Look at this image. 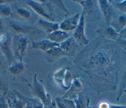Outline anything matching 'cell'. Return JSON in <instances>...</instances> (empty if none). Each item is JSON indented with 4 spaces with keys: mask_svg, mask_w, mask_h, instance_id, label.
I'll use <instances>...</instances> for the list:
<instances>
[{
    "mask_svg": "<svg viewBox=\"0 0 126 108\" xmlns=\"http://www.w3.org/2000/svg\"><path fill=\"white\" fill-rule=\"evenodd\" d=\"M111 41L100 40L91 43L75 60L88 84L98 93L114 90L117 87L119 55Z\"/></svg>",
    "mask_w": 126,
    "mask_h": 108,
    "instance_id": "obj_1",
    "label": "cell"
},
{
    "mask_svg": "<svg viewBox=\"0 0 126 108\" xmlns=\"http://www.w3.org/2000/svg\"><path fill=\"white\" fill-rule=\"evenodd\" d=\"M79 3L83 7V12L90 18L92 21L97 20L99 18V11L96 0H73Z\"/></svg>",
    "mask_w": 126,
    "mask_h": 108,
    "instance_id": "obj_2",
    "label": "cell"
},
{
    "mask_svg": "<svg viewBox=\"0 0 126 108\" xmlns=\"http://www.w3.org/2000/svg\"><path fill=\"white\" fill-rule=\"evenodd\" d=\"M85 18L84 13L82 11L80 17L78 25L74 30L73 38L78 44L88 45L89 40L86 38L85 34Z\"/></svg>",
    "mask_w": 126,
    "mask_h": 108,
    "instance_id": "obj_3",
    "label": "cell"
},
{
    "mask_svg": "<svg viewBox=\"0 0 126 108\" xmlns=\"http://www.w3.org/2000/svg\"><path fill=\"white\" fill-rule=\"evenodd\" d=\"M83 89V84L79 78L76 77L72 80L69 88L64 93L62 97L70 100L74 99Z\"/></svg>",
    "mask_w": 126,
    "mask_h": 108,
    "instance_id": "obj_4",
    "label": "cell"
},
{
    "mask_svg": "<svg viewBox=\"0 0 126 108\" xmlns=\"http://www.w3.org/2000/svg\"><path fill=\"white\" fill-rule=\"evenodd\" d=\"M28 4L30 5L33 10L38 14L44 17V18H46L50 20H51L53 21L55 19V16L54 15H52L48 12H47L46 10L48 11H53L52 7L51 5H49L47 8H45L43 7V6H42L41 4H40L36 2H34L32 0H30L28 2ZM51 13L54 14V12H51L50 11H48Z\"/></svg>",
    "mask_w": 126,
    "mask_h": 108,
    "instance_id": "obj_5",
    "label": "cell"
},
{
    "mask_svg": "<svg viewBox=\"0 0 126 108\" xmlns=\"http://www.w3.org/2000/svg\"><path fill=\"white\" fill-rule=\"evenodd\" d=\"M59 47L66 53L67 56H72L75 52L78 47V44L74 38L72 37L60 43Z\"/></svg>",
    "mask_w": 126,
    "mask_h": 108,
    "instance_id": "obj_6",
    "label": "cell"
},
{
    "mask_svg": "<svg viewBox=\"0 0 126 108\" xmlns=\"http://www.w3.org/2000/svg\"><path fill=\"white\" fill-rule=\"evenodd\" d=\"M28 43V40L24 36H19L16 39L14 44L15 53L20 61L25 52Z\"/></svg>",
    "mask_w": 126,
    "mask_h": 108,
    "instance_id": "obj_7",
    "label": "cell"
},
{
    "mask_svg": "<svg viewBox=\"0 0 126 108\" xmlns=\"http://www.w3.org/2000/svg\"><path fill=\"white\" fill-rule=\"evenodd\" d=\"M80 14L76 13L73 17L64 20L60 25L59 28L64 31L74 30L79 22Z\"/></svg>",
    "mask_w": 126,
    "mask_h": 108,
    "instance_id": "obj_8",
    "label": "cell"
},
{
    "mask_svg": "<svg viewBox=\"0 0 126 108\" xmlns=\"http://www.w3.org/2000/svg\"><path fill=\"white\" fill-rule=\"evenodd\" d=\"M11 38L8 34H4L0 37V49L3 54L7 58L9 62L11 61L10 49Z\"/></svg>",
    "mask_w": 126,
    "mask_h": 108,
    "instance_id": "obj_9",
    "label": "cell"
},
{
    "mask_svg": "<svg viewBox=\"0 0 126 108\" xmlns=\"http://www.w3.org/2000/svg\"><path fill=\"white\" fill-rule=\"evenodd\" d=\"M98 1L99 9L105 18L106 24L108 25L110 22V20L113 14V10L110 4V2H109V1L105 0H98Z\"/></svg>",
    "mask_w": 126,
    "mask_h": 108,
    "instance_id": "obj_10",
    "label": "cell"
},
{
    "mask_svg": "<svg viewBox=\"0 0 126 108\" xmlns=\"http://www.w3.org/2000/svg\"><path fill=\"white\" fill-rule=\"evenodd\" d=\"M69 38L68 34L62 30H57L49 34V40L52 42L60 44Z\"/></svg>",
    "mask_w": 126,
    "mask_h": 108,
    "instance_id": "obj_11",
    "label": "cell"
},
{
    "mask_svg": "<svg viewBox=\"0 0 126 108\" xmlns=\"http://www.w3.org/2000/svg\"><path fill=\"white\" fill-rule=\"evenodd\" d=\"M58 46H59V44L58 43L52 42L49 40H44L39 42H33L32 48L47 51L54 47Z\"/></svg>",
    "mask_w": 126,
    "mask_h": 108,
    "instance_id": "obj_12",
    "label": "cell"
},
{
    "mask_svg": "<svg viewBox=\"0 0 126 108\" xmlns=\"http://www.w3.org/2000/svg\"><path fill=\"white\" fill-rule=\"evenodd\" d=\"M73 101L77 108H91L89 106L90 99L84 94L79 93Z\"/></svg>",
    "mask_w": 126,
    "mask_h": 108,
    "instance_id": "obj_13",
    "label": "cell"
},
{
    "mask_svg": "<svg viewBox=\"0 0 126 108\" xmlns=\"http://www.w3.org/2000/svg\"><path fill=\"white\" fill-rule=\"evenodd\" d=\"M34 92L45 104L47 105L50 103V100L49 99L48 97L46 96L43 87L36 81H35V84L34 85Z\"/></svg>",
    "mask_w": 126,
    "mask_h": 108,
    "instance_id": "obj_14",
    "label": "cell"
},
{
    "mask_svg": "<svg viewBox=\"0 0 126 108\" xmlns=\"http://www.w3.org/2000/svg\"><path fill=\"white\" fill-rule=\"evenodd\" d=\"M67 68V67L63 68L59 70L55 73L54 75V78L57 83L62 89L65 90H67L68 89L67 87H66L64 83L65 74Z\"/></svg>",
    "mask_w": 126,
    "mask_h": 108,
    "instance_id": "obj_15",
    "label": "cell"
},
{
    "mask_svg": "<svg viewBox=\"0 0 126 108\" xmlns=\"http://www.w3.org/2000/svg\"><path fill=\"white\" fill-rule=\"evenodd\" d=\"M126 26V16L122 15L111 22V26L117 32H120Z\"/></svg>",
    "mask_w": 126,
    "mask_h": 108,
    "instance_id": "obj_16",
    "label": "cell"
},
{
    "mask_svg": "<svg viewBox=\"0 0 126 108\" xmlns=\"http://www.w3.org/2000/svg\"><path fill=\"white\" fill-rule=\"evenodd\" d=\"M55 102L58 108H77L73 100L58 97L56 98Z\"/></svg>",
    "mask_w": 126,
    "mask_h": 108,
    "instance_id": "obj_17",
    "label": "cell"
},
{
    "mask_svg": "<svg viewBox=\"0 0 126 108\" xmlns=\"http://www.w3.org/2000/svg\"><path fill=\"white\" fill-rule=\"evenodd\" d=\"M39 24L49 34L59 29V24L57 23L49 22L42 20H39Z\"/></svg>",
    "mask_w": 126,
    "mask_h": 108,
    "instance_id": "obj_18",
    "label": "cell"
},
{
    "mask_svg": "<svg viewBox=\"0 0 126 108\" xmlns=\"http://www.w3.org/2000/svg\"><path fill=\"white\" fill-rule=\"evenodd\" d=\"M118 32L111 26L108 27L104 32V36L110 41H116L118 38Z\"/></svg>",
    "mask_w": 126,
    "mask_h": 108,
    "instance_id": "obj_19",
    "label": "cell"
},
{
    "mask_svg": "<svg viewBox=\"0 0 126 108\" xmlns=\"http://www.w3.org/2000/svg\"><path fill=\"white\" fill-rule=\"evenodd\" d=\"M11 26L15 31L19 33H26L30 30L28 27L19 23L12 22L11 24Z\"/></svg>",
    "mask_w": 126,
    "mask_h": 108,
    "instance_id": "obj_20",
    "label": "cell"
},
{
    "mask_svg": "<svg viewBox=\"0 0 126 108\" xmlns=\"http://www.w3.org/2000/svg\"><path fill=\"white\" fill-rule=\"evenodd\" d=\"M46 52L50 55L55 57L66 56V53L60 48L59 46L54 47L49 50L46 51Z\"/></svg>",
    "mask_w": 126,
    "mask_h": 108,
    "instance_id": "obj_21",
    "label": "cell"
},
{
    "mask_svg": "<svg viewBox=\"0 0 126 108\" xmlns=\"http://www.w3.org/2000/svg\"><path fill=\"white\" fill-rule=\"evenodd\" d=\"M126 87V67L124 70V72L122 77V81L121 82V84L120 86L119 92L118 94V96L117 97V100L119 101L120 99L121 95L124 93V91Z\"/></svg>",
    "mask_w": 126,
    "mask_h": 108,
    "instance_id": "obj_22",
    "label": "cell"
},
{
    "mask_svg": "<svg viewBox=\"0 0 126 108\" xmlns=\"http://www.w3.org/2000/svg\"><path fill=\"white\" fill-rule=\"evenodd\" d=\"M24 66L23 64L20 63H16L13 64L10 68V71L11 73L14 74H18L20 73L23 69Z\"/></svg>",
    "mask_w": 126,
    "mask_h": 108,
    "instance_id": "obj_23",
    "label": "cell"
},
{
    "mask_svg": "<svg viewBox=\"0 0 126 108\" xmlns=\"http://www.w3.org/2000/svg\"><path fill=\"white\" fill-rule=\"evenodd\" d=\"M17 13L20 15L21 16H22L23 18H28L30 17L31 14L30 12L27 10V9H25L24 8H17Z\"/></svg>",
    "mask_w": 126,
    "mask_h": 108,
    "instance_id": "obj_24",
    "label": "cell"
},
{
    "mask_svg": "<svg viewBox=\"0 0 126 108\" xmlns=\"http://www.w3.org/2000/svg\"><path fill=\"white\" fill-rule=\"evenodd\" d=\"M11 9L9 7L5 6H0V15L8 16L11 14Z\"/></svg>",
    "mask_w": 126,
    "mask_h": 108,
    "instance_id": "obj_25",
    "label": "cell"
},
{
    "mask_svg": "<svg viewBox=\"0 0 126 108\" xmlns=\"http://www.w3.org/2000/svg\"><path fill=\"white\" fill-rule=\"evenodd\" d=\"M116 42L122 49L126 51V40L122 38H118L116 40Z\"/></svg>",
    "mask_w": 126,
    "mask_h": 108,
    "instance_id": "obj_26",
    "label": "cell"
},
{
    "mask_svg": "<svg viewBox=\"0 0 126 108\" xmlns=\"http://www.w3.org/2000/svg\"><path fill=\"white\" fill-rule=\"evenodd\" d=\"M117 7L122 11H126V0L123 1L122 2H118L116 3Z\"/></svg>",
    "mask_w": 126,
    "mask_h": 108,
    "instance_id": "obj_27",
    "label": "cell"
},
{
    "mask_svg": "<svg viewBox=\"0 0 126 108\" xmlns=\"http://www.w3.org/2000/svg\"><path fill=\"white\" fill-rule=\"evenodd\" d=\"M110 104L106 101H102L98 104V108H110Z\"/></svg>",
    "mask_w": 126,
    "mask_h": 108,
    "instance_id": "obj_28",
    "label": "cell"
},
{
    "mask_svg": "<svg viewBox=\"0 0 126 108\" xmlns=\"http://www.w3.org/2000/svg\"><path fill=\"white\" fill-rule=\"evenodd\" d=\"M110 108H126V105H117L110 104Z\"/></svg>",
    "mask_w": 126,
    "mask_h": 108,
    "instance_id": "obj_29",
    "label": "cell"
},
{
    "mask_svg": "<svg viewBox=\"0 0 126 108\" xmlns=\"http://www.w3.org/2000/svg\"><path fill=\"white\" fill-rule=\"evenodd\" d=\"M120 35L122 38L126 37V26L120 32Z\"/></svg>",
    "mask_w": 126,
    "mask_h": 108,
    "instance_id": "obj_30",
    "label": "cell"
},
{
    "mask_svg": "<svg viewBox=\"0 0 126 108\" xmlns=\"http://www.w3.org/2000/svg\"><path fill=\"white\" fill-rule=\"evenodd\" d=\"M2 29V23L1 22V21L0 20V30H1Z\"/></svg>",
    "mask_w": 126,
    "mask_h": 108,
    "instance_id": "obj_31",
    "label": "cell"
},
{
    "mask_svg": "<svg viewBox=\"0 0 126 108\" xmlns=\"http://www.w3.org/2000/svg\"><path fill=\"white\" fill-rule=\"evenodd\" d=\"M125 92H126V88H125V90L124 91V93H125Z\"/></svg>",
    "mask_w": 126,
    "mask_h": 108,
    "instance_id": "obj_32",
    "label": "cell"
},
{
    "mask_svg": "<svg viewBox=\"0 0 126 108\" xmlns=\"http://www.w3.org/2000/svg\"><path fill=\"white\" fill-rule=\"evenodd\" d=\"M1 61H0V65H1Z\"/></svg>",
    "mask_w": 126,
    "mask_h": 108,
    "instance_id": "obj_33",
    "label": "cell"
},
{
    "mask_svg": "<svg viewBox=\"0 0 126 108\" xmlns=\"http://www.w3.org/2000/svg\"><path fill=\"white\" fill-rule=\"evenodd\" d=\"M50 108H54V107L53 106H51V107H50Z\"/></svg>",
    "mask_w": 126,
    "mask_h": 108,
    "instance_id": "obj_34",
    "label": "cell"
}]
</instances>
